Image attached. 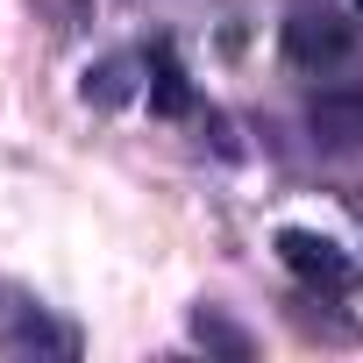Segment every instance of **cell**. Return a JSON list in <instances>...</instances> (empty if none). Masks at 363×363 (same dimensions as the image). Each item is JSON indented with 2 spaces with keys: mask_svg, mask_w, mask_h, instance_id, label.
<instances>
[{
  "mask_svg": "<svg viewBox=\"0 0 363 363\" xmlns=\"http://www.w3.org/2000/svg\"><path fill=\"white\" fill-rule=\"evenodd\" d=\"M79 335L50 320V306L0 278V356H72Z\"/></svg>",
  "mask_w": 363,
  "mask_h": 363,
  "instance_id": "6da1fadb",
  "label": "cell"
},
{
  "mask_svg": "<svg viewBox=\"0 0 363 363\" xmlns=\"http://www.w3.org/2000/svg\"><path fill=\"white\" fill-rule=\"evenodd\" d=\"M278 264L306 285V292H349L356 285V264H349V250L335 242V235H320V228H278Z\"/></svg>",
  "mask_w": 363,
  "mask_h": 363,
  "instance_id": "7a4b0ae2",
  "label": "cell"
},
{
  "mask_svg": "<svg viewBox=\"0 0 363 363\" xmlns=\"http://www.w3.org/2000/svg\"><path fill=\"white\" fill-rule=\"evenodd\" d=\"M278 50H285L292 72H328V65H342V57L356 50V29L335 22V15H292V22L278 29Z\"/></svg>",
  "mask_w": 363,
  "mask_h": 363,
  "instance_id": "3957f363",
  "label": "cell"
},
{
  "mask_svg": "<svg viewBox=\"0 0 363 363\" xmlns=\"http://www.w3.org/2000/svg\"><path fill=\"white\" fill-rule=\"evenodd\" d=\"M306 128L320 150H363V86H328L306 100Z\"/></svg>",
  "mask_w": 363,
  "mask_h": 363,
  "instance_id": "277c9868",
  "label": "cell"
},
{
  "mask_svg": "<svg viewBox=\"0 0 363 363\" xmlns=\"http://www.w3.org/2000/svg\"><path fill=\"white\" fill-rule=\"evenodd\" d=\"M143 65H150V114L186 121V114H193V79H186V65H178V50H171V43H157Z\"/></svg>",
  "mask_w": 363,
  "mask_h": 363,
  "instance_id": "5b68a950",
  "label": "cell"
},
{
  "mask_svg": "<svg viewBox=\"0 0 363 363\" xmlns=\"http://www.w3.org/2000/svg\"><path fill=\"white\" fill-rule=\"evenodd\" d=\"M128 93H135V57H100L86 72V100L93 107H121Z\"/></svg>",
  "mask_w": 363,
  "mask_h": 363,
  "instance_id": "8992f818",
  "label": "cell"
},
{
  "mask_svg": "<svg viewBox=\"0 0 363 363\" xmlns=\"http://www.w3.org/2000/svg\"><path fill=\"white\" fill-rule=\"evenodd\" d=\"M193 335H200L207 349H221V356H235V363L250 356V335H242V328H235L228 313H214V306H200V313H193Z\"/></svg>",
  "mask_w": 363,
  "mask_h": 363,
  "instance_id": "52a82bcc",
  "label": "cell"
},
{
  "mask_svg": "<svg viewBox=\"0 0 363 363\" xmlns=\"http://www.w3.org/2000/svg\"><path fill=\"white\" fill-rule=\"evenodd\" d=\"M349 8H356V15H363V0H349Z\"/></svg>",
  "mask_w": 363,
  "mask_h": 363,
  "instance_id": "ba28073f",
  "label": "cell"
}]
</instances>
